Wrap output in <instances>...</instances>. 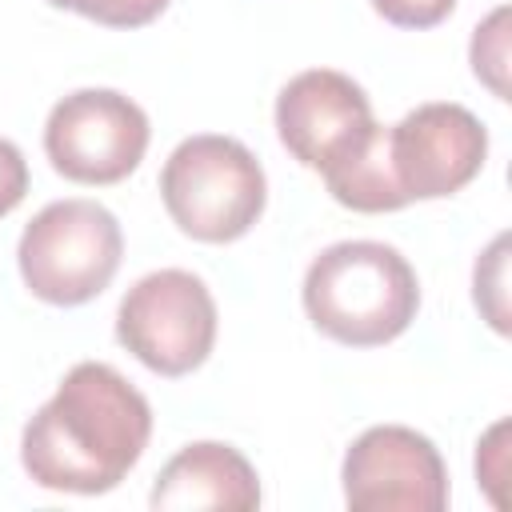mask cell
<instances>
[{
  "label": "cell",
  "mask_w": 512,
  "mask_h": 512,
  "mask_svg": "<svg viewBox=\"0 0 512 512\" xmlns=\"http://www.w3.org/2000/svg\"><path fill=\"white\" fill-rule=\"evenodd\" d=\"M152 436L148 400L100 360L76 364L56 396L28 420L24 472L52 492H112L144 456Z\"/></svg>",
  "instance_id": "cell-1"
},
{
  "label": "cell",
  "mask_w": 512,
  "mask_h": 512,
  "mask_svg": "<svg viewBox=\"0 0 512 512\" xmlns=\"http://www.w3.org/2000/svg\"><path fill=\"white\" fill-rule=\"evenodd\" d=\"M304 308L324 336L352 348H376L416 320L420 284L392 244L340 240L308 264Z\"/></svg>",
  "instance_id": "cell-2"
},
{
  "label": "cell",
  "mask_w": 512,
  "mask_h": 512,
  "mask_svg": "<svg viewBox=\"0 0 512 512\" xmlns=\"http://www.w3.org/2000/svg\"><path fill=\"white\" fill-rule=\"evenodd\" d=\"M160 196L180 232L204 244L240 240L264 212V168L232 136H188L160 172Z\"/></svg>",
  "instance_id": "cell-3"
},
{
  "label": "cell",
  "mask_w": 512,
  "mask_h": 512,
  "mask_svg": "<svg viewBox=\"0 0 512 512\" xmlns=\"http://www.w3.org/2000/svg\"><path fill=\"white\" fill-rule=\"evenodd\" d=\"M124 256L116 216L96 200H56L40 208L16 248L20 276L44 304H88L100 296Z\"/></svg>",
  "instance_id": "cell-4"
},
{
  "label": "cell",
  "mask_w": 512,
  "mask_h": 512,
  "mask_svg": "<svg viewBox=\"0 0 512 512\" xmlns=\"http://www.w3.org/2000/svg\"><path fill=\"white\" fill-rule=\"evenodd\" d=\"M116 340L152 372L184 376L216 344V304L200 276L160 268L136 280L116 312Z\"/></svg>",
  "instance_id": "cell-5"
},
{
  "label": "cell",
  "mask_w": 512,
  "mask_h": 512,
  "mask_svg": "<svg viewBox=\"0 0 512 512\" xmlns=\"http://www.w3.org/2000/svg\"><path fill=\"white\" fill-rule=\"evenodd\" d=\"M44 152L76 184H116L148 152V116L112 88H80L52 108Z\"/></svg>",
  "instance_id": "cell-6"
},
{
  "label": "cell",
  "mask_w": 512,
  "mask_h": 512,
  "mask_svg": "<svg viewBox=\"0 0 512 512\" xmlns=\"http://www.w3.org/2000/svg\"><path fill=\"white\" fill-rule=\"evenodd\" d=\"M344 500L356 512H440L448 508V472L428 436L376 424L344 456Z\"/></svg>",
  "instance_id": "cell-7"
},
{
  "label": "cell",
  "mask_w": 512,
  "mask_h": 512,
  "mask_svg": "<svg viewBox=\"0 0 512 512\" xmlns=\"http://www.w3.org/2000/svg\"><path fill=\"white\" fill-rule=\"evenodd\" d=\"M372 128V104L364 88L344 72L308 68L292 76L276 96V132L304 168H340L364 148Z\"/></svg>",
  "instance_id": "cell-8"
},
{
  "label": "cell",
  "mask_w": 512,
  "mask_h": 512,
  "mask_svg": "<svg viewBox=\"0 0 512 512\" xmlns=\"http://www.w3.org/2000/svg\"><path fill=\"white\" fill-rule=\"evenodd\" d=\"M388 156L400 192L412 200H436L460 192L488 156V132L464 104H420L396 128H388Z\"/></svg>",
  "instance_id": "cell-9"
},
{
  "label": "cell",
  "mask_w": 512,
  "mask_h": 512,
  "mask_svg": "<svg viewBox=\"0 0 512 512\" xmlns=\"http://www.w3.org/2000/svg\"><path fill=\"white\" fill-rule=\"evenodd\" d=\"M152 508H228L252 512L260 508V480L256 468L232 448L216 440H200L180 448L152 488Z\"/></svg>",
  "instance_id": "cell-10"
},
{
  "label": "cell",
  "mask_w": 512,
  "mask_h": 512,
  "mask_svg": "<svg viewBox=\"0 0 512 512\" xmlns=\"http://www.w3.org/2000/svg\"><path fill=\"white\" fill-rule=\"evenodd\" d=\"M324 184H328L332 200L352 212H396L408 204V196L400 192L396 172H392L388 128H380V124L372 128V136L364 140V148L352 160L324 172Z\"/></svg>",
  "instance_id": "cell-11"
},
{
  "label": "cell",
  "mask_w": 512,
  "mask_h": 512,
  "mask_svg": "<svg viewBox=\"0 0 512 512\" xmlns=\"http://www.w3.org/2000/svg\"><path fill=\"white\" fill-rule=\"evenodd\" d=\"M472 72L500 96L508 100V8L488 12L484 24L472 32Z\"/></svg>",
  "instance_id": "cell-12"
},
{
  "label": "cell",
  "mask_w": 512,
  "mask_h": 512,
  "mask_svg": "<svg viewBox=\"0 0 512 512\" xmlns=\"http://www.w3.org/2000/svg\"><path fill=\"white\" fill-rule=\"evenodd\" d=\"M508 236H496L476 260V304L496 332H508Z\"/></svg>",
  "instance_id": "cell-13"
},
{
  "label": "cell",
  "mask_w": 512,
  "mask_h": 512,
  "mask_svg": "<svg viewBox=\"0 0 512 512\" xmlns=\"http://www.w3.org/2000/svg\"><path fill=\"white\" fill-rule=\"evenodd\" d=\"M48 4L72 8L108 28H140V24H152L168 8V0H48Z\"/></svg>",
  "instance_id": "cell-14"
},
{
  "label": "cell",
  "mask_w": 512,
  "mask_h": 512,
  "mask_svg": "<svg viewBox=\"0 0 512 512\" xmlns=\"http://www.w3.org/2000/svg\"><path fill=\"white\" fill-rule=\"evenodd\" d=\"M372 8L396 28H432L456 8V0H372Z\"/></svg>",
  "instance_id": "cell-15"
},
{
  "label": "cell",
  "mask_w": 512,
  "mask_h": 512,
  "mask_svg": "<svg viewBox=\"0 0 512 512\" xmlns=\"http://www.w3.org/2000/svg\"><path fill=\"white\" fill-rule=\"evenodd\" d=\"M28 192V164L12 140L0 136V216H8Z\"/></svg>",
  "instance_id": "cell-16"
},
{
  "label": "cell",
  "mask_w": 512,
  "mask_h": 512,
  "mask_svg": "<svg viewBox=\"0 0 512 512\" xmlns=\"http://www.w3.org/2000/svg\"><path fill=\"white\" fill-rule=\"evenodd\" d=\"M504 432H508V424L500 420V424H496V428H492V432L484 436V444H480V452H484V456H500V452H504V448H500V436H504ZM480 452H476V456H480ZM476 476H480V480H484L488 488H492L496 480H504V472H500L496 464H488V460H476Z\"/></svg>",
  "instance_id": "cell-17"
}]
</instances>
